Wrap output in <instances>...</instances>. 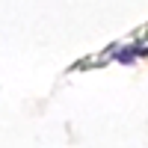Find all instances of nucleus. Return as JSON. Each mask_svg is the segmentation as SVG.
I'll return each instance as SVG.
<instances>
[{"instance_id":"nucleus-1","label":"nucleus","mask_w":148,"mask_h":148,"mask_svg":"<svg viewBox=\"0 0 148 148\" xmlns=\"http://www.w3.org/2000/svg\"><path fill=\"white\" fill-rule=\"evenodd\" d=\"M139 53H145V47H125V51L116 53V59H119V62H133Z\"/></svg>"}]
</instances>
